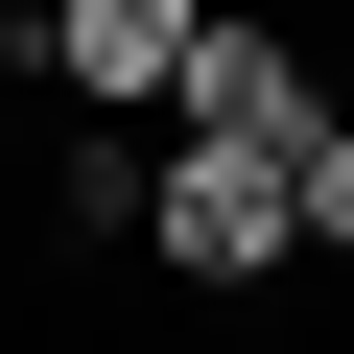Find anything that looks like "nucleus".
Returning a JSON list of instances; mask_svg holds the SVG:
<instances>
[{
    "mask_svg": "<svg viewBox=\"0 0 354 354\" xmlns=\"http://www.w3.org/2000/svg\"><path fill=\"white\" fill-rule=\"evenodd\" d=\"M142 260L165 283H307V213H283V142H142Z\"/></svg>",
    "mask_w": 354,
    "mask_h": 354,
    "instance_id": "1",
    "label": "nucleus"
},
{
    "mask_svg": "<svg viewBox=\"0 0 354 354\" xmlns=\"http://www.w3.org/2000/svg\"><path fill=\"white\" fill-rule=\"evenodd\" d=\"M165 48H189V0H24L0 24L24 95H118V118H165Z\"/></svg>",
    "mask_w": 354,
    "mask_h": 354,
    "instance_id": "2",
    "label": "nucleus"
},
{
    "mask_svg": "<svg viewBox=\"0 0 354 354\" xmlns=\"http://www.w3.org/2000/svg\"><path fill=\"white\" fill-rule=\"evenodd\" d=\"M165 118H189V142H307L330 95H307V48H283V24L189 0V48H165Z\"/></svg>",
    "mask_w": 354,
    "mask_h": 354,
    "instance_id": "3",
    "label": "nucleus"
},
{
    "mask_svg": "<svg viewBox=\"0 0 354 354\" xmlns=\"http://www.w3.org/2000/svg\"><path fill=\"white\" fill-rule=\"evenodd\" d=\"M48 236H142V118L118 95H48Z\"/></svg>",
    "mask_w": 354,
    "mask_h": 354,
    "instance_id": "4",
    "label": "nucleus"
},
{
    "mask_svg": "<svg viewBox=\"0 0 354 354\" xmlns=\"http://www.w3.org/2000/svg\"><path fill=\"white\" fill-rule=\"evenodd\" d=\"M283 213H307V260H354V118H307V142H283Z\"/></svg>",
    "mask_w": 354,
    "mask_h": 354,
    "instance_id": "5",
    "label": "nucleus"
}]
</instances>
